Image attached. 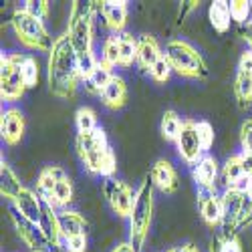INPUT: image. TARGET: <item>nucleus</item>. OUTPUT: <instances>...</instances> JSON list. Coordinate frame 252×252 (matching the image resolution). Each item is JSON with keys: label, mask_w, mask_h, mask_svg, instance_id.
I'll return each mask as SVG.
<instances>
[{"label": "nucleus", "mask_w": 252, "mask_h": 252, "mask_svg": "<svg viewBox=\"0 0 252 252\" xmlns=\"http://www.w3.org/2000/svg\"><path fill=\"white\" fill-rule=\"evenodd\" d=\"M83 81L79 69V55L65 34L55 38V45L47 61V83L49 91L59 99H73L79 83Z\"/></svg>", "instance_id": "1"}, {"label": "nucleus", "mask_w": 252, "mask_h": 252, "mask_svg": "<svg viewBox=\"0 0 252 252\" xmlns=\"http://www.w3.org/2000/svg\"><path fill=\"white\" fill-rule=\"evenodd\" d=\"M75 150L83 163V167L93 174L109 180L117 172V158L115 152L107 141L103 127H97L93 131H81L75 137Z\"/></svg>", "instance_id": "2"}, {"label": "nucleus", "mask_w": 252, "mask_h": 252, "mask_svg": "<svg viewBox=\"0 0 252 252\" xmlns=\"http://www.w3.org/2000/svg\"><path fill=\"white\" fill-rule=\"evenodd\" d=\"M154 184L150 180V176H145V180L141 182V186L137 188L135 194V204L129 216V244L141 252V248L145 246V240L150 236V228H152V220H154Z\"/></svg>", "instance_id": "3"}, {"label": "nucleus", "mask_w": 252, "mask_h": 252, "mask_svg": "<svg viewBox=\"0 0 252 252\" xmlns=\"http://www.w3.org/2000/svg\"><path fill=\"white\" fill-rule=\"evenodd\" d=\"M97 12L99 2H79V0H75L71 6L67 36L79 57L93 53V25Z\"/></svg>", "instance_id": "4"}, {"label": "nucleus", "mask_w": 252, "mask_h": 252, "mask_svg": "<svg viewBox=\"0 0 252 252\" xmlns=\"http://www.w3.org/2000/svg\"><path fill=\"white\" fill-rule=\"evenodd\" d=\"M10 27H12L14 36L18 38L20 45H25L31 51L51 53L55 40L45 27V20L36 18L34 14H31L29 10H25L20 6L10 16Z\"/></svg>", "instance_id": "5"}, {"label": "nucleus", "mask_w": 252, "mask_h": 252, "mask_svg": "<svg viewBox=\"0 0 252 252\" xmlns=\"http://www.w3.org/2000/svg\"><path fill=\"white\" fill-rule=\"evenodd\" d=\"M165 59L170 61L174 73H178L184 79H194V81H206L208 79V65L204 57L194 49L190 43L182 38H170L165 45Z\"/></svg>", "instance_id": "6"}, {"label": "nucleus", "mask_w": 252, "mask_h": 252, "mask_svg": "<svg viewBox=\"0 0 252 252\" xmlns=\"http://www.w3.org/2000/svg\"><path fill=\"white\" fill-rule=\"evenodd\" d=\"M25 57V53L0 55V97L6 103L18 101L27 91L23 73H20V65H23Z\"/></svg>", "instance_id": "7"}, {"label": "nucleus", "mask_w": 252, "mask_h": 252, "mask_svg": "<svg viewBox=\"0 0 252 252\" xmlns=\"http://www.w3.org/2000/svg\"><path fill=\"white\" fill-rule=\"evenodd\" d=\"M220 198H222V212H224L220 232L238 234L244 220L252 212V202L248 200V196L244 194L242 188H228Z\"/></svg>", "instance_id": "8"}, {"label": "nucleus", "mask_w": 252, "mask_h": 252, "mask_svg": "<svg viewBox=\"0 0 252 252\" xmlns=\"http://www.w3.org/2000/svg\"><path fill=\"white\" fill-rule=\"evenodd\" d=\"M135 194H137V190H133V188L123 180L109 178L103 182V196L107 200L109 208L113 210V214H117L119 218L129 220L133 204H135Z\"/></svg>", "instance_id": "9"}, {"label": "nucleus", "mask_w": 252, "mask_h": 252, "mask_svg": "<svg viewBox=\"0 0 252 252\" xmlns=\"http://www.w3.org/2000/svg\"><path fill=\"white\" fill-rule=\"evenodd\" d=\"M176 150L178 156L182 158V161L186 165H196L202 158H204V148H202V141L198 135V121L196 119H184L182 125V131L176 139Z\"/></svg>", "instance_id": "10"}, {"label": "nucleus", "mask_w": 252, "mask_h": 252, "mask_svg": "<svg viewBox=\"0 0 252 252\" xmlns=\"http://www.w3.org/2000/svg\"><path fill=\"white\" fill-rule=\"evenodd\" d=\"M10 222L16 230L18 238L25 242V246L31 250V252H51L53 246L47 242V238L43 236V232L38 230L36 224H32L31 220L23 218L14 208H10Z\"/></svg>", "instance_id": "11"}, {"label": "nucleus", "mask_w": 252, "mask_h": 252, "mask_svg": "<svg viewBox=\"0 0 252 252\" xmlns=\"http://www.w3.org/2000/svg\"><path fill=\"white\" fill-rule=\"evenodd\" d=\"M234 97L240 109L252 107V51H244L234 77Z\"/></svg>", "instance_id": "12"}, {"label": "nucleus", "mask_w": 252, "mask_h": 252, "mask_svg": "<svg viewBox=\"0 0 252 252\" xmlns=\"http://www.w3.org/2000/svg\"><path fill=\"white\" fill-rule=\"evenodd\" d=\"M10 204H12V208L16 210L20 216L31 220L36 226H38L40 218H43L45 206H47V202L43 200V196H40L36 190H31V188H23V190H20L14 196V200Z\"/></svg>", "instance_id": "13"}, {"label": "nucleus", "mask_w": 252, "mask_h": 252, "mask_svg": "<svg viewBox=\"0 0 252 252\" xmlns=\"http://www.w3.org/2000/svg\"><path fill=\"white\" fill-rule=\"evenodd\" d=\"M99 14L103 18V25L111 34H121L125 25H127L129 6L125 0H101Z\"/></svg>", "instance_id": "14"}, {"label": "nucleus", "mask_w": 252, "mask_h": 252, "mask_svg": "<svg viewBox=\"0 0 252 252\" xmlns=\"http://www.w3.org/2000/svg\"><path fill=\"white\" fill-rule=\"evenodd\" d=\"M27 129V121L20 109L8 107L0 115V135H2L6 145H18L25 137Z\"/></svg>", "instance_id": "15"}, {"label": "nucleus", "mask_w": 252, "mask_h": 252, "mask_svg": "<svg viewBox=\"0 0 252 252\" xmlns=\"http://www.w3.org/2000/svg\"><path fill=\"white\" fill-rule=\"evenodd\" d=\"M150 180H152L156 190H159L161 194H176L178 188H180L178 172H176V167L172 165L170 159H158L152 165Z\"/></svg>", "instance_id": "16"}, {"label": "nucleus", "mask_w": 252, "mask_h": 252, "mask_svg": "<svg viewBox=\"0 0 252 252\" xmlns=\"http://www.w3.org/2000/svg\"><path fill=\"white\" fill-rule=\"evenodd\" d=\"M198 212L202 220L210 228H218L222 226L224 212H222V198L216 192H204L198 190Z\"/></svg>", "instance_id": "17"}, {"label": "nucleus", "mask_w": 252, "mask_h": 252, "mask_svg": "<svg viewBox=\"0 0 252 252\" xmlns=\"http://www.w3.org/2000/svg\"><path fill=\"white\" fill-rule=\"evenodd\" d=\"M218 174H220V165L212 156H204L192 167V178H194L196 186L204 192H216Z\"/></svg>", "instance_id": "18"}, {"label": "nucleus", "mask_w": 252, "mask_h": 252, "mask_svg": "<svg viewBox=\"0 0 252 252\" xmlns=\"http://www.w3.org/2000/svg\"><path fill=\"white\" fill-rule=\"evenodd\" d=\"M161 57H163V51H161V47L158 43V38L152 36V34H141L139 36V51H137V63L135 65L143 73H150Z\"/></svg>", "instance_id": "19"}, {"label": "nucleus", "mask_w": 252, "mask_h": 252, "mask_svg": "<svg viewBox=\"0 0 252 252\" xmlns=\"http://www.w3.org/2000/svg\"><path fill=\"white\" fill-rule=\"evenodd\" d=\"M220 176H222V182L226 186V190L228 188H242L246 184V178H248L246 165H244V156L242 154L230 156L222 165Z\"/></svg>", "instance_id": "20"}, {"label": "nucleus", "mask_w": 252, "mask_h": 252, "mask_svg": "<svg viewBox=\"0 0 252 252\" xmlns=\"http://www.w3.org/2000/svg\"><path fill=\"white\" fill-rule=\"evenodd\" d=\"M101 103L111 111H117V109L125 107V103H127V85H125L123 77L115 75L111 79V83L101 93Z\"/></svg>", "instance_id": "21"}, {"label": "nucleus", "mask_w": 252, "mask_h": 252, "mask_svg": "<svg viewBox=\"0 0 252 252\" xmlns=\"http://www.w3.org/2000/svg\"><path fill=\"white\" fill-rule=\"evenodd\" d=\"M59 222H61V230H63V240L71 238V236H81L87 234V220L77 210H61L59 212Z\"/></svg>", "instance_id": "22"}, {"label": "nucleus", "mask_w": 252, "mask_h": 252, "mask_svg": "<svg viewBox=\"0 0 252 252\" xmlns=\"http://www.w3.org/2000/svg\"><path fill=\"white\" fill-rule=\"evenodd\" d=\"M67 176V172L63 170L61 165H47L40 170L38 178H36V192L43 196V200H47L53 190H55V186Z\"/></svg>", "instance_id": "23"}, {"label": "nucleus", "mask_w": 252, "mask_h": 252, "mask_svg": "<svg viewBox=\"0 0 252 252\" xmlns=\"http://www.w3.org/2000/svg\"><path fill=\"white\" fill-rule=\"evenodd\" d=\"M115 77V73H113V69L111 67H107L105 63H101L99 61V65H97V69L93 71V75L91 77H87L85 81H83V85H85V91L89 93V95H97V97H101V93L105 91V87L111 83V79Z\"/></svg>", "instance_id": "24"}, {"label": "nucleus", "mask_w": 252, "mask_h": 252, "mask_svg": "<svg viewBox=\"0 0 252 252\" xmlns=\"http://www.w3.org/2000/svg\"><path fill=\"white\" fill-rule=\"evenodd\" d=\"M23 184H20V180L16 178L14 170L4 161V158L0 159V194H2V198H6L8 202L14 200V196L23 190Z\"/></svg>", "instance_id": "25"}, {"label": "nucleus", "mask_w": 252, "mask_h": 252, "mask_svg": "<svg viewBox=\"0 0 252 252\" xmlns=\"http://www.w3.org/2000/svg\"><path fill=\"white\" fill-rule=\"evenodd\" d=\"M137 51H139V38H135L127 31H123L119 34V67L127 69L133 63H137Z\"/></svg>", "instance_id": "26"}, {"label": "nucleus", "mask_w": 252, "mask_h": 252, "mask_svg": "<svg viewBox=\"0 0 252 252\" xmlns=\"http://www.w3.org/2000/svg\"><path fill=\"white\" fill-rule=\"evenodd\" d=\"M73 196H75V188H73V182L69 176L63 178L57 186H55V190L53 194L45 200L49 206H53L55 210H67L69 204L73 202Z\"/></svg>", "instance_id": "27"}, {"label": "nucleus", "mask_w": 252, "mask_h": 252, "mask_svg": "<svg viewBox=\"0 0 252 252\" xmlns=\"http://www.w3.org/2000/svg\"><path fill=\"white\" fill-rule=\"evenodd\" d=\"M208 20L216 32H222V34L228 32L230 20H232V16H230V4L224 2V0H214L208 8Z\"/></svg>", "instance_id": "28"}, {"label": "nucleus", "mask_w": 252, "mask_h": 252, "mask_svg": "<svg viewBox=\"0 0 252 252\" xmlns=\"http://www.w3.org/2000/svg\"><path fill=\"white\" fill-rule=\"evenodd\" d=\"M182 125H184V119L174 111V109H167L163 111L161 115V123H159V131H161V137L165 141H172L176 143L180 131H182Z\"/></svg>", "instance_id": "29"}, {"label": "nucleus", "mask_w": 252, "mask_h": 252, "mask_svg": "<svg viewBox=\"0 0 252 252\" xmlns=\"http://www.w3.org/2000/svg\"><path fill=\"white\" fill-rule=\"evenodd\" d=\"M101 63L115 69L119 67V34H109L101 47Z\"/></svg>", "instance_id": "30"}, {"label": "nucleus", "mask_w": 252, "mask_h": 252, "mask_svg": "<svg viewBox=\"0 0 252 252\" xmlns=\"http://www.w3.org/2000/svg\"><path fill=\"white\" fill-rule=\"evenodd\" d=\"M20 73H23L25 85L27 89H34L38 85V77H40V69H38V61L32 55H27L23 65H20Z\"/></svg>", "instance_id": "31"}, {"label": "nucleus", "mask_w": 252, "mask_h": 252, "mask_svg": "<svg viewBox=\"0 0 252 252\" xmlns=\"http://www.w3.org/2000/svg\"><path fill=\"white\" fill-rule=\"evenodd\" d=\"M75 125H77V131H93L97 129V113L91 107H79L75 113Z\"/></svg>", "instance_id": "32"}, {"label": "nucleus", "mask_w": 252, "mask_h": 252, "mask_svg": "<svg viewBox=\"0 0 252 252\" xmlns=\"http://www.w3.org/2000/svg\"><path fill=\"white\" fill-rule=\"evenodd\" d=\"M230 16L236 25L244 27L250 23V2L248 0H230Z\"/></svg>", "instance_id": "33"}, {"label": "nucleus", "mask_w": 252, "mask_h": 252, "mask_svg": "<svg viewBox=\"0 0 252 252\" xmlns=\"http://www.w3.org/2000/svg\"><path fill=\"white\" fill-rule=\"evenodd\" d=\"M216 248L218 252H242L240 238L234 232H220L216 238Z\"/></svg>", "instance_id": "34"}, {"label": "nucleus", "mask_w": 252, "mask_h": 252, "mask_svg": "<svg viewBox=\"0 0 252 252\" xmlns=\"http://www.w3.org/2000/svg\"><path fill=\"white\" fill-rule=\"evenodd\" d=\"M172 73H174V69H172V65H170V61L165 59V55L156 63L154 65V69L150 71V77L156 81V83H167L170 81V77H172Z\"/></svg>", "instance_id": "35"}, {"label": "nucleus", "mask_w": 252, "mask_h": 252, "mask_svg": "<svg viewBox=\"0 0 252 252\" xmlns=\"http://www.w3.org/2000/svg\"><path fill=\"white\" fill-rule=\"evenodd\" d=\"M240 150L244 158L252 159V119H244L240 125Z\"/></svg>", "instance_id": "36"}, {"label": "nucleus", "mask_w": 252, "mask_h": 252, "mask_svg": "<svg viewBox=\"0 0 252 252\" xmlns=\"http://www.w3.org/2000/svg\"><path fill=\"white\" fill-rule=\"evenodd\" d=\"M23 8L29 10L31 14H34L40 20H47L49 14H51V2H47V0H27V2L23 4Z\"/></svg>", "instance_id": "37"}, {"label": "nucleus", "mask_w": 252, "mask_h": 252, "mask_svg": "<svg viewBox=\"0 0 252 252\" xmlns=\"http://www.w3.org/2000/svg\"><path fill=\"white\" fill-rule=\"evenodd\" d=\"M198 135H200V141H202V148L204 152H208L210 148L214 145V127L210 121H198Z\"/></svg>", "instance_id": "38"}, {"label": "nucleus", "mask_w": 252, "mask_h": 252, "mask_svg": "<svg viewBox=\"0 0 252 252\" xmlns=\"http://www.w3.org/2000/svg\"><path fill=\"white\" fill-rule=\"evenodd\" d=\"M63 248H65V252H87V234L65 238L63 240Z\"/></svg>", "instance_id": "39"}, {"label": "nucleus", "mask_w": 252, "mask_h": 252, "mask_svg": "<svg viewBox=\"0 0 252 252\" xmlns=\"http://www.w3.org/2000/svg\"><path fill=\"white\" fill-rule=\"evenodd\" d=\"M198 6H200V2H196V0H192V2H184V4H182V8H180V20H182V18H186L188 14H190L192 10H196ZM182 23H184V20H182Z\"/></svg>", "instance_id": "40"}, {"label": "nucleus", "mask_w": 252, "mask_h": 252, "mask_svg": "<svg viewBox=\"0 0 252 252\" xmlns=\"http://www.w3.org/2000/svg\"><path fill=\"white\" fill-rule=\"evenodd\" d=\"M240 36L244 38V43L248 45V51H252V23H248V25H244V27H242Z\"/></svg>", "instance_id": "41"}, {"label": "nucleus", "mask_w": 252, "mask_h": 252, "mask_svg": "<svg viewBox=\"0 0 252 252\" xmlns=\"http://www.w3.org/2000/svg\"><path fill=\"white\" fill-rule=\"evenodd\" d=\"M111 252H137V250H135V248H133L129 242H121V244H117V246H115Z\"/></svg>", "instance_id": "42"}, {"label": "nucleus", "mask_w": 252, "mask_h": 252, "mask_svg": "<svg viewBox=\"0 0 252 252\" xmlns=\"http://www.w3.org/2000/svg\"><path fill=\"white\" fill-rule=\"evenodd\" d=\"M242 190H244V194L248 196V200L252 202V176H248V178H246V184L242 186Z\"/></svg>", "instance_id": "43"}, {"label": "nucleus", "mask_w": 252, "mask_h": 252, "mask_svg": "<svg viewBox=\"0 0 252 252\" xmlns=\"http://www.w3.org/2000/svg\"><path fill=\"white\" fill-rule=\"evenodd\" d=\"M180 252H200V248L192 242H186L184 246H180Z\"/></svg>", "instance_id": "44"}, {"label": "nucleus", "mask_w": 252, "mask_h": 252, "mask_svg": "<svg viewBox=\"0 0 252 252\" xmlns=\"http://www.w3.org/2000/svg\"><path fill=\"white\" fill-rule=\"evenodd\" d=\"M250 226H252V212L248 214V218L244 220V224H242V228H240V230H246V228H250Z\"/></svg>", "instance_id": "45"}, {"label": "nucleus", "mask_w": 252, "mask_h": 252, "mask_svg": "<svg viewBox=\"0 0 252 252\" xmlns=\"http://www.w3.org/2000/svg\"><path fill=\"white\" fill-rule=\"evenodd\" d=\"M208 252H218V248H216V242H212V244H210V250Z\"/></svg>", "instance_id": "46"}, {"label": "nucleus", "mask_w": 252, "mask_h": 252, "mask_svg": "<svg viewBox=\"0 0 252 252\" xmlns=\"http://www.w3.org/2000/svg\"><path fill=\"white\" fill-rule=\"evenodd\" d=\"M165 252H180V246H174V248H167Z\"/></svg>", "instance_id": "47"}, {"label": "nucleus", "mask_w": 252, "mask_h": 252, "mask_svg": "<svg viewBox=\"0 0 252 252\" xmlns=\"http://www.w3.org/2000/svg\"><path fill=\"white\" fill-rule=\"evenodd\" d=\"M51 252H65V248H53Z\"/></svg>", "instance_id": "48"}, {"label": "nucleus", "mask_w": 252, "mask_h": 252, "mask_svg": "<svg viewBox=\"0 0 252 252\" xmlns=\"http://www.w3.org/2000/svg\"><path fill=\"white\" fill-rule=\"evenodd\" d=\"M250 23H252V0H250Z\"/></svg>", "instance_id": "49"}]
</instances>
